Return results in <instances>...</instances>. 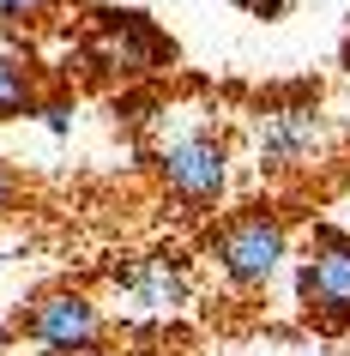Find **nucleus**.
Listing matches in <instances>:
<instances>
[{
    "label": "nucleus",
    "instance_id": "1",
    "mask_svg": "<svg viewBox=\"0 0 350 356\" xmlns=\"http://www.w3.org/2000/svg\"><path fill=\"white\" fill-rule=\"evenodd\" d=\"M157 163H164L169 193H182L187 206H212V200H223V188H230V157H223V145L212 133H182V139H169Z\"/></svg>",
    "mask_w": 350,
    "mask_h": 356
},
{
    "label": "nucleus",
    "instance_id": "2",
    "mask_svg": "<svg viewBox=\"0 0 350 356\" xmlns=\"http://www.w3.org/2000/svg\"><path fill=\"white\" fill-rule=\"evenodd\" d=\"M218 260H223V272H230L241 290L266 284V278L278 272V260H284V224H278V218H266V211L223 224V236H218Z\"/></svg>",
    "mask_w": 350,
    "mask_h": 356
},
{
    "label": "nucleus",
    "instance_id": "3",
    "mask_svg": "<svg viewBox=\"0 0 350 356\" xmlns=\"http://www.w3.org/2000/svg\"><path fill=\"white\" fill-rule=\"evenodd\" d=\"M302 302L332 326L350 320V242L338 229H320V248L302 260Z\"/></svg>",
    "mask_w": 350,
    "mask_h": 356
},
{
    "label": "nucleus",
    "instance_id": "4",
    "mask_svg": "<svg viewBox=\"0 0 350 356\" xmlns=\"http://www.w3.org/2000/svg\"><path fill=\"white\" fill-rule=\"evenodd\" d=\"M164 55H169L164 37H157L145 19H121V13H109V19H103V31L91 37V60L103 67V73H121V79L164 67Z\"/></svg>",
    "mask_w": 350,
    "mask_h": 356
},
{
    "label": "nucleus",
    "instance_id": "5",
    "mask_svg": "<svg viewBox=\"0 0 350 356\" xmlns=\"http://www.w3.org/2000/svg\"><path fill=\"white\" fill-rule=\"evenodd\" d=\"M31 338H37L42 350H55V356H85L103 338V320H97V308L85 296H49L31 314Z\"/></svg>",
    "mask_w": 350,
    "mask_h": 356
},
{
    "label": "nucleus",
    "instance_id": "6",
    "mask_svg": "<svg viewBox=\"0 0 350 356\" xmlns=\"http://www.w3.org/2000/svg\"><path fill=\"white\" fill-rule=\"evenodd\" d=\"M314 139H320V115L314 109L266 115V127H260V157H266V163H296V157L314 151Z\"/></svg>",
    "mask_w": 350,
    "mask_h": 356
},
{
    "label": "nucleus",
    "instance_id": "7",
    "mask_svg": "<svg viewBox=\"0 0 350 356\" xmlns=\"http://www.w3.org/2000/svg\"><path fill=\"white\" fill-rule=\"evenodd\" d=\"M115 284H121V290H133V296H139V308H182V302H187L182 272H169L164 260H133V266H121V272H115Z\"/></svg>",
    "mask_w": 350,
    "mask_h": 356
},
{
    "label": "nucleus",
    "instance_id": "8",
    "mask_svg": "<svg viewBox=\"0 0 350 356\" xmlns=\"http://www.w3.org/2000/svg\"><path fill=\"white\" fill-rule=\"evenodd\" d=\"M31 103H37V85H31V73H24L19 60L0 55V121H6V115H24Z\"/></svg>",
    "mask_w": 350,
    "mask_h": 356
},
{
    "label": "nucleus",
    "instance_id": "9",
    "mask_svg": "<svg viewBox=\"0 0 350 356\" xmlns=\"http://www.w3.org/2000/svg\"><path fill=\"white\" fill-rule=\"evenodd\" d=\"M42 6H49V0H0V19L6 24H31V19H42Z\"/></svg>",
    "mask_w": 350,
    "mask_h": 356
},
{
    "label": "nucleus",
    "instance_id": "10",
    "mask_svg": "<svg viewBox=\"0 0 350 356\" xmlns=\"http://www.w3.org/2000/svg\"><path fill=\"white\" fill-rule=\"evenodd\" d=\"M42 121H49V133H67V127H73V103H49Z\"/></svg>",
    "mask_w": 350,
    "mask_h": 356
},
{
    "label": "nucleus",
    "instance_id": "11",
    "mask_svg": "<svg viewBox=\"0 0 350 356\" xmlns=\"http://www.w3.org/2000/svg\"><path fill=\"white\" fill-rule=\"evenodd\" d=\"M13 193H19V175H13V163L0 157V211L13 206Z\"/></svg>",
    "mask_w": 350,
    "mask_h": 356
}]
</instances>
